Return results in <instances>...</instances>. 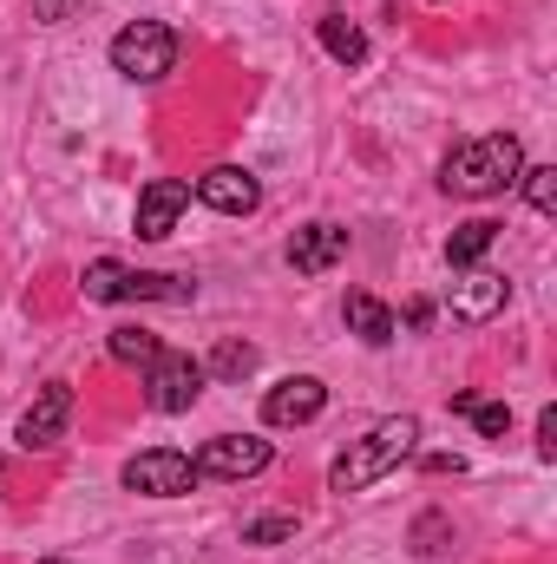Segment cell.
<instances>
[{
    "label": "cell",
    "mask_w": 557,
    "mask_h": 564,
    "mask_svg": "<svg viewBox=\"0 0 557 564\" xmlns=\"http://www.w3.org/2000/svg\"><path fill=\"white\" fill-rule=\"evenodd\" d=\"M210 375H223V381H250L256 375V348L250 341H217V355H210Z\"/></svg>",
    "instance_id": "e0dca14e"
},
{
    "label": "cell",
    "mask_w": 557,
    "mask_h": 564,
    "mask_svg": "<svg viewBox=\"0 0 557 564\" xmlns=\"http://www.w3.org/2000/svg\"><path fill=\"white\" fill-rule=\"evenodd\" d=\"M197 394H204V368L190 361V355H157L151 361V381H144V401L157 408V414H190L197 408Z\"/></svg>",
    "instance_id": "52a82bcc"
},
{
    "label": "cell",
    "mask_w": 557,
    "mask_h": 564,
    "mask_svg": "<svg viewBox=\"0 0 557 564\" xmlns=\"http://www.w3.org/2000/svg\"><path fill=\"white\" fill-rule=\"evenodd\" d=\"M197 282L190 276H164V270H125L112 257L86 263V302H190Z\"/></svg>",
    "instance_id": "3957f363"
},
{
    "label": "cell",
    "mask_w": 557,
    "mask_h": 564,
    "mask_svg": "<svg viewBox=\"0 0 557 564\" xmlns=\"http://www.w3.org/2000/svg\"><path fill=\"white\" fill-rule=\"evenodd\" d=\"M46 564H59V558H46Z\"/></svg>",
    "instance_id": "cb8c5ba5"
},
{
    "label": "cell",
    "mask_w": 557,
    "mask_h": 564,
    "mask_svg": "<svg viewBox=\"0 0 557 564\" xmlns=\"http://www.w3.org/2000/svg\"><path fill=\"white\" fill-rule=\"evenodd\" d=\"M276 539H295V519L288 512H270V519H250L243 525V545H276Z\"/></svg>",
    "instance_id": "ffe728a7"
},
{
    "label": "cell",
    "mask_w": 557,
    "mask_h": 564,
    "mask_svg": "<svg viewBox=\"0 0 557 564\" xmlns=\"http://www.w3.org/2000/svg\"><path fill=\"white\" fill-rule=\"evenodd\" d=\"M505 295H512V282L492 276V270H466V282L452 289V315L459 322H492L499 308H505Z\"/></svg>",
    "instance_id": "4fadbf2b"
},
{
    "label": "cell",
    "mask_w": 557,
    "mask_h": 564,
    "mask_svg": "<svg viewBox=\"0 0 557 564\" xmlns=\"http://www.w3.org/2000/svg\"><path fill=\"white\" fill-rule=\"evenodd\" d=\"M33 7H40V20H66V13L86 7V0H33Z\"/></svg>",
    "instance_id": "603a6c76"
},
{
    "label": "cell",
    "mask_w": 557,
    "mask_h": 564,
    "mask_svg": "<svg viewBox=\"0 0 557 564\" xmlns=\"http://www.w3.org/2000/svg\"><path fill=\"white\" fill-rule=\"evenodd\" d=\"M197 197H204L210 210H223V217H250V210L263 204V184H256L243 164H217V171L197 177Z\"/></svg>",
    "instance_id": "30bf717a"
},
{
    "label": "cell",
    "mask_w": 557,
    "mask_h": 564,
    "mask_svg": "<svg viewBox=\"0 0 557 564\" xmlns=\"http://www.w3.org/2000/svg\"><path fill=\"white\" fill-rule=\"evenodd\" d=\"M66 421H73V388H66V381H46V388L33 394V408L20 414L13 440H20L26 453H46V446L66 440Z\"/></svg>",
    "instance_id": "ba28073f"
},
{
    "label": "cell",
    "mask_w": 557,
    "mask_h": 564,
    "mask_svg": "<svg viewBox=\"0 0 557 564\" xmlns=\"http://www.w3.org/2000/svg\"><path fill=\"white\" fill-rule=\"evenodd\" d=\"M315 33H321L328 59H341V66H361V59H368V33H361L348 13H321V20H315Z\"/></svg>",
    "instance_id": "9a60e30c"
},
{
    "label": "cell",
    "mask_w": 557,
    "mask_h": 564,
    "mask_svg": "<svg viewBox=\"0 0 557 564\" xmlns=\"http://www.w3.org/2000/svg\"><path fill=\"white\" fill-rule=\"evenodd\" d=\"M466 414H472V426H479L485 440H505V426H512V408H505V401H472Z\"/></svg>",
    "instance_id": "44dd1931"
},
{
    "label": "cell",
    "mask_w": 557,
    "mask_h": 564,
    "mask_svg": "<svg viewBox=\"0 0 557 564\" xmlns=\"http://www.w3.org/2000/svg\"><path fill=\"white\" fill-rule=\"evenodd\" d=\"M419 446V421L414 414H387V421H374L361 440H348L341 446V459L328 466V486L335 492H368L374 479H387L394 466H407Z\"/></svg>",
    "instance_id": "6da1fadb"
},
{
    "label": "cell",
    "mask_w": 557,
    "mask_h": 564,
    "mask_svg": "<svg viewBox=\"0 0 557 564\" xmlns=\"http://www.w3.org/2000/svg\"><path fill=\"white\" fill-rule=\"evenodd\" d=\"M518 171H525V144L512 132H485V139H466L446 158L439 191L446 197H499V191L518 184Z\"/></svg>",
    "instance_id": "7a4b0ae2"
},
{
    "label": "cell",
    "mask_w": 557,
    "mask_h": 564,
    "mask_svg": "<svg viewBox=\"0 0 557 564\" xmlns=\"http://www.w3.org/2000/svg\"><path fill=\"white\" fill-rule=\"evenodd\" d=\"M171 66H177V33L164 20H132L125 33H112V73H125L139 86H157Z\"/></svg>",
    "instance_id": "277c9868"
},
{
    "label": "cell",
    "mask_w": 557,
    "mask_h": 564,
    "mask_svg": "<svg viewBox=\"0 0 557 564\" xmlns=\"http://www.w3.org/2000/svg\"><path fill=\"white\" fill-rule=\"evenodd\" d=\"M492 237H499V224H485V217L459 224V230L446 237V263H452V270H479V257L492 250Z\"/></svg>",
    "instance_id": "2e32d148"
},
{
    "label": "cell",
    "mask_w": 557,
    "mask_h": 564,
    "mask_svg": "<svg viewBox=\"0 0 557 564\" xmlns=\"http://www.w3.org/2000/svg\"><path fill=\"white\" fill-rule=\"evenodd\" d=\"M341 315H348V328L368 341V348H387L394 341V308L381 302V295H368V289H354L348 302H341Z\"/></svg>",
    "instance_id": "5bb4252c"
},
{
    "label": "cell",
    "mask_w": 557,
    "mask_h": 564,
    "mask_svg": "<svg viewBox=\"0 0 557 564\" xmlns=\"http://www.w3.org/2000/svg\"><path fill=\"white\" fill-rule=\"evenodd\" d=\"M538 459H557V408L538 414Z\"/></svg>",
    "instance_id": "7402d4cb"
},
{
    "label": "cell",
    "mask_w": 557,
    "mask_h": 564,
    "mask_svg": "<svg viewBox=\"0 0 557 564\" xmlns=\"http://www.w3.org/2000/svg\"><path fill=\"white\" fill-rule=\"evenodd\" d=\"M184 204H190V184H184V177H151L139 191V237L144 243H164V237L177 230Z\"/></svg>",
    "instance_id": "9c48e42d"
},
{
    "label": "cell",
    "mask_w": 557,
    "mask_h": 564,
    "mask_svg": "<svg viewBox=\"0 0 557 564\" xmlns=\"http://www.w3.org/2000/svg\"><path fill=\"white\" fill-rule=\"evenodd\" d=\"M112 355H119V361H132V368H151V361L164 355V341H157V335H144V328H112Z\"/></svg>",
    "instance_id": "d6986e66"
},
{
    "label": "cell",
    "mask_w": 557,
    "mask_h": 564,
    "mask_svg": "<svg viewBox=\"0 0 557 564\" xmlns=\"http://www.w3.org/2000/svg\"><path fill=\"white\" fill-rule=\"evenodd\" d=\"M341 257H348V230H341V224H308V230L288 237V263H295L302 276H321V270H335Z\"/></svg>",
    "instance_id": "7c38bea8"
},
{
    "label": "cell",
    "mask_w": 557,
    "mask_h": 564,
    "mask_svg": "<svg viewBox=\"0 0 557 564\" xmlns=\"http://www.w3.org/2000/svg\"><path fill=\"white\" fill-rule=\"evenodd\" d=\"M125 486L144 492V499H184L197 486V459L177 453V446H151L139 459H125Z\"/></svg>",
    "instance_id": "5b68a950"
},
{
    "label": "cell",
    "mask_w": 557,
    "mask_h": 564,
    "mask_svg": "<svg viewBox=\"0 0 557 564\" xmlns=\"http://www.w3.org/2000/svg\"><path fill=\"white\" fill-rule=\"evenodd\" d=\"M518 184H525V204H532L538 217H551V210H557V171H551V164H525V171H518Z\"/></svg>",
    "instance_id": "ac0fdd59"
},
{
    "label": "cell",
    "mask_w": 557,
    "mask_h": 564,
    "mask_svg": "<svg viewBox=\"0 0 557 564\" xmlns=\"http://www.w3.org/2000/svg\"><path fill=\"white\" fill-rule=\"evenodd\" d=\"M270 459H276L270 440H256V433H217L197 453V479H256Z\"/></svg>",
    "instance_id": "8992f818"
},
{
    "label": "cell",
    "mask_w": 557,
    "mask_h": 564,
    "mask_svg": "<svg viewBox=\"0 0 557 564\" xmlns=\"http://www.w3.org/2000/svg\"><path fill=\"white\" fill-rule=\"evenodd\" d=\"M321 408H328V388H321L315 375H288V381H276V388H270L263 421H270V426H308Z\"/></svg>",
    "instance_id": "8fae6325"
}]
</instances>
